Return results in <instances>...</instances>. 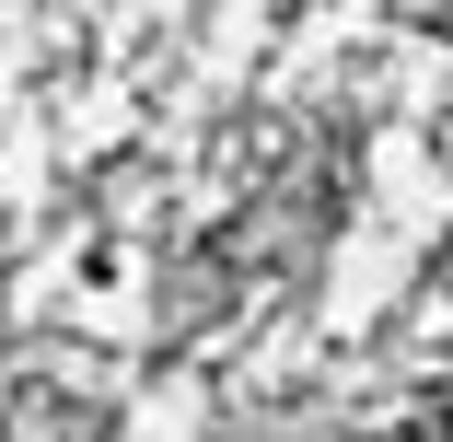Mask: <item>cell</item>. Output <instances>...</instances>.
<instances>
[{"mask_svg":"<svg viewBox=\"0 0 453 442\" xmlns=\"http://www.w3.org/2000/svg\"><path fill=\"white\" fill-rule=\"evenodd\" d=\"M407 442H453V384H430V396H418V419H407Z\"/></svg>","mask_w":453,"mask_h":442,"instance_id":"cell-1","label":"cell"}]
</instances>
